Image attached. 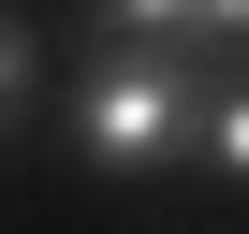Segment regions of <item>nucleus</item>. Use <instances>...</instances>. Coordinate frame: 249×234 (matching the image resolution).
<instances>
[{"label": "nucleus", "mask_w": 249, "mask_h": 234, "mask_svg": "<svg viewBox=\"0 0 249 234\" xmlns=\"http://www.w3.org/2000/svg\"><path fill=\"white\" fill-rule=\"evenodd\" d=\"M117 15L161 30V59H176V44H234V30H249V0H117Z\"/></svg>", "instance_id": "obj_2"}, {"label": "nucleus", "mask_w": 249, "mask_h": 234, "mask_svg": "<svg viewBox=\"0 0 249 234\" xmlns=\"http://www.w3.org/2000/svg\"><path fill=\"white\" fill-rule=\"evenodd\" d=\"M191 117H205V102H191L176 59H103V73L73 88V147H88V161H147V147L191 132Z\"/></svg>", "instance_id": "obj_1"}, {"label": "nucleus", "mask_w": 249, "mask_h": 234, "mask_svg": "<svg viewBox=\"0 0 249 234\" xmlns=\"http://www.w3.org/2000/svg\"><path fill=\"white\" fill-rule=\"evenodd\" d=\"M205 147H220V161L249 176V88H234V102H205Z\"/></svg>", "instance_id": "obj_3"}, {"label": "nucleus", "mask_w": 249, "mask_h": 234, "mask_svg": "<svg viewBox=\"0 0 249 234\" xmlns=\"http://www.w3.org/2000/svg\"><path fill=\"white\" fill-rule=\"evenodd\" d=\"M0 88H15V44H0Z\"/></svg>", "instance_id": "obj_4"}]
</instances>
